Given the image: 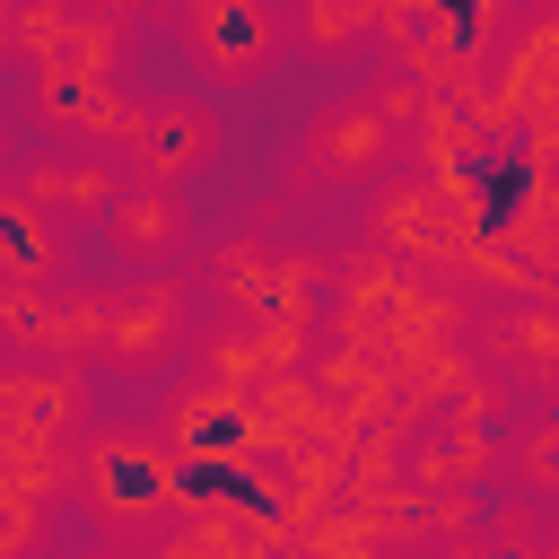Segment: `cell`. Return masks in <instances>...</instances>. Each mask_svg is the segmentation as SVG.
<instances>
[{"label": "cell", "instance_id": "obj_11", "mask_svg": "<svg viewBox=\"0 0 559 559\" xmlns=\"http://www.w3.org/2000/svg\"><path fill=\"white\" fill-rule=\"evenodd\" d=\"M175 454H201V463H245V454H262L271 437H262V393H236V384H210V376H192L175 402H166V428H157Z\"/></svg>", "mask_w": 559, "mask_h": 559}, {"label": "cell", "instance_id": "obj_15", "mask_svg": "<svg viewBox=\"0 0 559 559\" xmlns=\"http://www.w3.org/2000/svg\"><path fill=\"white\" fill-rule=\"evenodd\" d=\"M489 349H498V376L507 384H542V393H559V306H507L498 323H489Z\"/></svg>", "mask_w": 559, "mask_h": 559}, {"label": "cell", "instance_id": "obj_7", "mask_svg": "<svg viewBox=\"0 0 559 559\" xmlns=\"http://www.w3.org/2000/svg\"><path fill=\"white\" fill-rule=\"evenodd\" d=\"M114 157H122L131 183H148V192H183V183L218 157V114H210L201 96H140L131 131L114 140Z\"/></svg>", "mask_w": 559, "mask_h": 559}, {"label": "cell", "instance_id": "obj_16", "mask_svg": "<svg viewBox=\"0 0 559 559\" xmlns=\"http://www.w3.org/2000/svg\"><path fill=\"white\" fill-rule=\"evenodd\" d=\"M288 35H297L306 52H341V44L376 35V9H367V0H306V9H288Z\"/></svg>", "mask_w": 559, "mask_h": 559}, {"label": "cell", "instance_id": "obj_6", "mask_svg": "<svg viewBox=\"0 0 559 559\" xmlns=\"http://www.w3.org/2000/svg\"><path fill=\"white\" fill-rule=\"evenodd\" d=\"M192 349V288L175 271H148V280H122L114 306H105V367L114 376H166L175 358Z\"/></svg>", "mask_w": 559, "mask_h": 559}, {"label": "cell", "instance_id": "obj_19", "mask_svg": "<svg viewBox=\"0 0 559 559\" xmlns=\"http://www.w3.org/2000/svg\"><path fill=\"white\" fill-rule=\"evenodd\" d=\"M341 559H393V542H349Z\"/></svg>", "mask_w": 559, "mask_h": 559}, {"label": "cell", "instance_id": "obj_2", "mask_svg": "<svg viewBox=\"0 0 559 559\" xmlns=\"http://www.w3.org/2000/svg\"><path fill=\"white\" fill-rule=\"evenodd\" d=\"M507 35H515L507 0H489V9H445V0H393V9H376L384 70H411L419 87H472Z\"/></svg>", "mask_w": 559, "mask_h": 559}, {"label": "cell", "instance_id": "obj_4", "mask_svg": "<svg viewBox=\"0 0 559 559\" xmlns=\"http://www.w3.org/2000/svg\"><path fill=\"white\" fill-rule=\"evenodd\" d=\"M393 157H402V131H393V122L367 105V87H358V96H332V105L306 122L288 183H297V192H376V183L393 175Z\"/></svg>", "mask_w": 559, "mask_h": 559}, {"label": "cell", "instance_id": "obj_10", "mask_svg": "<svg viewBox=\"0 0 559 559\" xmlns=\"http://www.w3.org/2000/svg\"><path fill=\"white\" fill-rule=\"evenodd\" d=\"M35 210H52L61 227H79V218H114V201L131 192V175H122V157L114 148H26L17 157V175H9Z\"/></svg>", "mask_w": 559, "mask_h": 559}, {"label": "cell", "instance_id": "obj_20", "mask_svg": "<svg viewBox=\"0 0 559 559\" xmlns=\"http://www.w3.org/2000/svg\"><path fill=\"white\" fill-rule=\"evenodd\" d=\"M9 157H17V140H9V122H0V166H9Z\"/></svg>", "mask_w": 559, "mask_h": 559}, {"label": "cell", "instance_id": "obj_1", "mask_svg": "<svg viewBox=\"0 0 559 559\" xmlns=\"http://www.w3.org/2000/svg\"><path fill=\"white\" fill-rule=\"evenodd\" d=\"M79 507L96 515L105 542L157 533V524L183 507V463H175V445H166L157 428H122V419L87 428V437H79Z\"/></svg>", "mask_w": 559, "mask_h": 559}, {"label": "cell", "instance_id": "obj_12", "mask_svg": "<svg viewBox=\"0 0 559 559\" xmlns=\"http://www.w3.org/2000/svg\"><path fill=\"white\" fill-rule=\"evenodd\" d=\"M0 437H35V445L87 437V384H79V367L0 358Z\"/></svg>", "mask_w": 559, "mask_h": 559}, {"label": "cell", "instance_id": "obj_9", "mask_svg": "<svg viewBox=\"0 0 559 559\" xmlns=\"http://www.w3.org/2000/svg\"><path fill=\"white\" fill-rule=\"evenodd\" d=\"M26 105H35V122L52 131V148H114V140L131 131V114H140V96H131L114 70H79V61L35 70Z\"/></svg>", "mask_w": 559, "mask_h": 559}, {"label": "cell", "instance_id": "obj_8", "mask_svg": "<svg viewBox=\"0 0 559 559\" xmlns=\"http://www.w3.org/2000/svg\"><path fill=\"white\" fill-rule=\"evenodd\" d=\"M105 306L114 288H9V314H0V341L17 358H44V367H79L105 349Z\"/></svg>", "mask_w": 559, "mask_h": 559}, {"label": "cell", "instance_id": "obj_13", "mask_svg": "<svg viewBox=\"0 0 559 559\" xmlns=\"http://www.w3.org/2000/svg\"><path fill=\"white\" fill-rule=\"evenodd\" d=\"M105 236H114V253H122L131 271H175V262L192 253L201 218H192V201H183V192H148V183H131V192L114 201Z\"/></svg>", "mask_w": 559, "mask_h": 559}, {"label": "cell", "instance_id": "obj_14", "mask_svg": "<svg viewBox=\"0 0 559 559\" xmlns=\"http://www.w3.org/2000/svg\"><path fill=\"white\" fill-rule=\"evenodd\" d=\"M70 271V227L35 210L17 183H0V288H61Z\"/></svg>", "mask_w": 559, "mask_h": 559}, {"label": "cell", "instance_id": "obj_5", "mask_svg": "<svg viewBox=\"0 0 559 559\" xmlns=\"http://www.w3.org/2000/svg\"><path fill=\"white\" fill-rule=\"evenodd\" d=\"M175 35H183L192 70H210V87H253L297 44L288 35V9H271V0H183L175 9Z\"/></svg>", "mask_w": 559, "mask_h": 559}, {"label": "cell", "instance_id": "obj_18", "mask_svg": "<svg viewBox=\"0 0 559 559\" xmlns=\"http://www.w3.org/2000/svg\"><path fill=\"white\" fill-rule=\"evenodd\" d=\"M0 52H17V9L0 0Z\"/></svg>", "mask_w": 559, "mask_h": 559}, {"label": "cell", "instance_id": "obj_21", "mask_svg": "<svg viewBox=\"0 0 559 559\" xmlns=\"http://www.w3.org/2000/svg\"><path fill=\"white\" fill-rule=\"evenodd\" d=\"M0 314H9V288H0Z\"/></svg>", "mask_w": 559, "mask_h": 559}, {"label": "cell", "instance_id": "obj_3", "mask_svg": "<svg viewBox=\"0 0 559 559\" xmlns=\"http://www.w3.org/2000/svg\"><path fill=\"white\" fill-rule=\"evenodd\" d=\"M201 280L236 323H314V297L332 288V262L297 253V245H271V236H227V245H210Z\"/></svg>", "mask_w": 559, "mask_h": 559}, {"label": "cell", "instance_id": "obj_17", "mask_svg": "<svg viewBox=\"0 0 559 559\" xmlns=\"http://www.w3.org/2000/svg\"><path fill=\"white\" fill-rule=\"evenodd\" d=\"M52 542V515L35 498H0V559H44Z\"/></svg>", "mask_w": 559, "mask_h": 559}]
</instances>
